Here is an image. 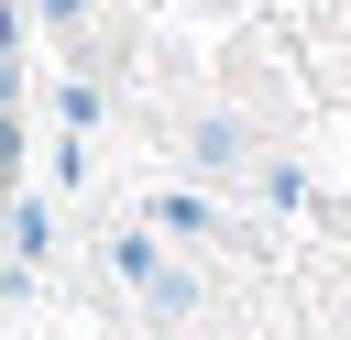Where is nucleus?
I'll list each match as a JSON object with an SVG mask.
<instances>
[]
</instances>
